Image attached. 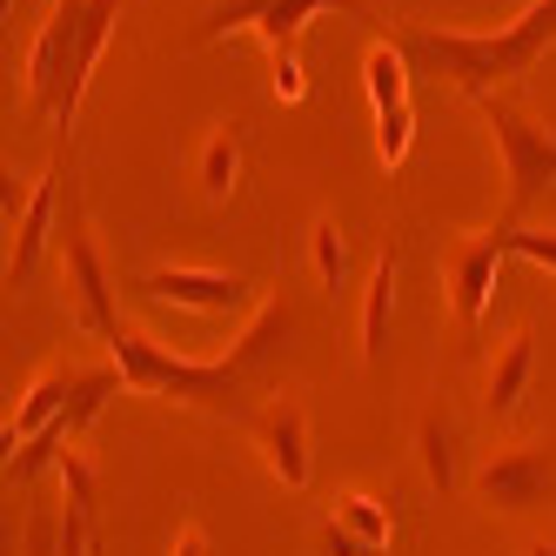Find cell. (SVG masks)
<instances>
[{"label": "cell", "instance_id": "obj_1", "mask_svg": "<svg viewBox=\"0 0 556 556\" xmlns=\"http://www.w3.org/2000/svg\"><path fill=\"white\" fill-rule=\"evenodd\" d=\"M289 355H295V308L282 295L255 302L249 329L228 342V355H208V363L162 349L154 336H141L135 323H122L108 336V363L122 369V382L135 395L181 403V409H202V416H235V422H249L268 395H282L275 382H282Z\"/></svg>", "mask_w": 556, "mask_h": 556}, {"label": "cell", "instance_id": "obj_2", "mask_svg": "<svg viewBox=\"0 0 556 556\" xmlns=\"http://www.w3.org/2000/svg\"><path fill=\"white\" fill-rule=\"evenodd\" d=\"M395 41L409 48L416 74H435V81H450L469 101H490V94H509V81H523L556 48V0H530V8L516 21H503L496 34H456V27L403 21Z\"/></svg>", "mask_w": 556, "mask_h": 556}, {"label": "cell", "instance_id": "obj_3", "mask_svg": "<svg viewBox=\"0 0 556 556\" xmlns=\"http://www.w3.org/2000/svg\"><path fill=\"white\" fill-rule=\"evenodd\" d=\"M355 14V21H376L369 0H208V14L194 21V48H215L228 34H255L268 48V81L275 101H308V67H302V34L315 14Z\"/></svg>", "mask_w": 556, "mask_h": 556}, {"label": "cell", "instance_id": "obj_4", "mask_svg": "<svg viewBox=\"0 0 556 556\" xmlns=\"http://www.w3.org/2000/svg\"><path fill=\"white\" fill-rule=\"evenodd\" d=\"M483 122H490L496 162H503V202H509V222H523V215L543 202V194L556 188V128H543L516 94H490V101H483Z\"/></svg>", "mask_w": 556, "mask_h": 556}, {"label": "cell", "instance_id": "obj_5", "mask_svg": "<svg viewBox=\"0 0 556 556\" xmlns=\"http://www.w3.org/2000/svg\"><path fill=\"white\" fill-rule=\"evenodd\" d=\"M503 262H509L503 228L456 235L443 249V289H450V315H456L463 349H483V323H490V302H496V282H503Z\"/></svg>", "mask_w": 556, "mask_h": 556}, {"label": "cell", "instance_id": "obj_6", "mask_svg": "<svg viewBox=\"0 0 556 556\" xmlns=\"http://www.w3.org/2000/svg\"><path fill=\"white\" fill-rule=\"evenodd\" d=\"M61 249H67V302H74V323L88 336H114L122 329V302H114V282H108V262L88 235V215H81V194L67 188L61 202Z\"/></svg>", "mask_w": 556, "mask_h": 556}, {"label": "cell", "instance_id": "obj_7", "mask_svg": "<svg viewBox=\"0 0 556 556\" xmlns=\"http://www.w3.org/2000/svg\"><path fill=\"white\" fill-rule=\"evenodd\" d=\"M249 443L262 456V469L282 490H308L315 483V422L295 395H268V403L249 416Z\"/></svg>", "mask_w": 556, "mask_h": 556}, {"label": "cell", "instance_id": "obj_8", "mask_svg": "<svg viewBox=\"0 0 556 556\" xmlns=\"http://www.w3.org/2000/svg\"><path fill=\"white\" fill-rule=\"evenodd\" d=\"M469 490H476L483 509L523 516V509L549 503V490H556V450L549 443H509V450H496L483 469L469 476Z\"/></svg>", "mask_w": 556, "mask_h": 556}, {"label": "cell", "instance_id": "obj_9", "mask_svg": "<svg viewBox=\"0 0 556 556\" xmlns=\"http://www.w3.org/2000/svg\"><path fill=\"white\" fill-rule=\"evenodd\" d=\"M148 302H168V308H188V315H228V308H249V282L242 275H228V268H148L141 282H135Z\"/></svg>", "mask_w": 556, "mask_h": 556}, {"label": "cell", "instance_id": "obj_10", "mask_svg": "<svg viewBox=\"0 0 556 556\" xmlns=\"http://www.w3.org/2000/svg\"><path fill=\"white\" fill-rule=\"evenodd\" d=\"M67 188H74V154H54V168L34 181V202H27V215H21V228H14V249H8V289H21L27 275H34V262H41V249H48V235L61 228Z\"/></svg>", "mask_w": 556, "mask_h": 556}, {"label": "cell", "instance_id": "obj_11", "mask_svg": "<svg viewBox=\"0 0 556 556\" xmlns=\"http://www.w3.org/2000/svg\"><path fill=\"white\" fill-rule=\"evenodd\" d=\"M88 376L94 369H48V376H34L27 389H21V403H14V416H8V456H21L34 435H41L48 422H61L74 403H81V389H88Z\"/></svg>", "mask_w": 556, "mask_h": 556}, {"label": "cell", "instance_id": "obj_12", "mask_svg": "<svg viewBox=\"0 0 556 556\" xmlns=\"http://www.w3.org/2000/svg\"><path fill=\"white\" fill-rule=\"evenodd\" d=\"M54 469H61V556H94V503H101L94 463L67 450Z\"/></svg>", "mask_w": 556, "mask_h": 556}, {"label": "cell", "instance_id": "obj_13", "mask_svg": "<svg viewBox=\"0 0 556 556\" xmlns=\"http://www.w3.org/2000/svg\"><path fill=\"white\" fill-rule=\"evenodd\" d=\"M530 376H536V336L530 329H516L496 342L490 355V376H483V403L496 422H509L516 409H523V395H530Z\"/></svg>", "mask_w": 556, "mask_h": 556}, {"label": "cell", "instance_id": "obj_14", "mask_svg": "<svg viewBox=\"0 0 556 556\" xmlns=\"http://www.w3.org/2000/svg\"><path fill=\"white\" fill-rule=\"evenodd\" d=\"M416 456H422L429 490L435 496H456V483H463V422L443 403L422 409V422H416Z\"/></svg>", "mask_w": 556, "mask_h": 556}, {"label": "cell", "instance_id": "obj_15", "mask_svg": "<svg viewBox=\"0 0 556 556\" xmlns=\"http://www.w3.org/2000/svg\"><path fill=\"white\" fill-rule=\"evenodd\" d=\"M409 74H416L409 48L395 41V34H376V41H369V54H363V88H369V114H395V108H416V94H409Z\"/></svg>", "mask_w": 556, "mask_h": 556}, {"label": "cell", "instance_id": "obj_16", "mask_svg": "<svg viewBox=\"0 0 556 556\" xmlns=\"http://www.w3.org/2000/svg\"><path fill=\"white\" fill-rule=\"evenodd\" d=\"M242 122H222V128H208V141H202V154H194V181H202V202L208 208H228L235 202V188H242Z\"/></svg>", "mask_w": 556, "mask_h": 556}, {"label": "cell", "instance_id": "obj_17", "mask_svg": "<svg viewBox=\"0 0 556 556\" xmlns=\"http://www.w3.org/2000/svg\"><path fill=\"white\" fill-rule=\"evenodd\" d=\"M329 530H336L342 543H355L363 556H382L389 536H395V509H389L382 496H369V490H342L336 509H329Z\"/></svg>", "mask_w": 556, "mask_h": 556}, {"label": "cell", "instance_id": "obj_18", "mask_svg": "<svg viewBox=\"0 0 556 556\" xmlns=\"http://www.w3.org/2000/svg\"><path fill=\"white\" fill-rule=\"evenodd\" d=\"M389 308H395V255H376L369 282H363V363L382 369L389 355Z\"/></svg>", "mask_w": 556, "mask_h": 556}, {"label": "cell", "instance_id": "obj_19", "mask_svg": "<svg viewBox=\"0 0 556 556\" xmlns=\"http://www.w3.org/2000/svg\"><path fill=\"white\" fill-rule=\"evenodd\" d=\"M308 268H315V282H323V289L349 282V235H342L336 215H315L308 222Z\"/></svg>", "mask_w": 556, "mask_h": 556}, {"label": "cell", "instance_id": "obj_20", "mask_svg": "<svg viewBox=\"0 0 556 556\" xmlns=\"http://www.w3.org/2000/svg\"><path fill=\"white\" fill-rule=\"evenodd\" d=\"M503 242H509V255H516V262H536V268H549V275H556V228L503 222Z\"/></svg>", "mask_w": 556, "mask_h": 556}, {"label": "cell", "instance_id": "obj_21", "mask_svg": "<svg viewBox=\"0 0 556 556\" xmlns=\"http://www.w3.org/2000/svg\"><path fill=\"white\" fill-rule=\"evenodd\" d=\"M168 556H215V536H208L202 523H181L175 543H168Z\"/></svg>", "mask_w": 556, "mask_h": 556}, {"label": "cell", "instance_id": "obj_22", "mask_svg": "<svg viewBox=\"0 0 556 556\" xmlns=\"http://www.w3.org/2000/svg\"><path fill=\"white\" fill-rule=\"evenodd\" d=\"M523 556H556V543H530V549H523Z\"/></svg>", "mask_w": 556, "mask_h": 556}]
</instances>
